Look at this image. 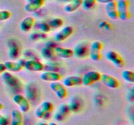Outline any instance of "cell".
I'll return each mask as SVG.
<instances>
[{
	"label": "cell",
	"mask_w": 134,
	"mask_h": 125,
	"mask_svg": "<svg viewBox=\"0 0 134 125\" xmlns=\"http://www.w3.org/2000/svg\"><path fill=\"white\" fill-rule=\"evenodd\" d=\"M53 109L54 105L51 102L44 101L36 108L35 111V115L39 119H44L49 116Z\"/></svg>",
	"instance_id": "6da1fadb"
},
{
	"label": "cell",
	"mask_w": 134,
	"mask_h": 125,
	"mask_svg": "<svg viewBox=\"0 0 134 125\" xmlns=\"http://www.w3.org/2000/svg\"><path fill=\"white\" fill-rule=\"evenodd\" d=\"M119 19L122 21H126L130 18V1L128 0H119L116 2Z\"/></svg>",
	"instance_id": "7a4b0ae2"
},
{
	"label": "cell",
	"mask_w": 134,
	"mask_h": 125,
	"mask_svg": "<svg viewBox=\"0 0 134 125\" xmlns=\"http://www.w3.org/2000/svg\"><path fill=\"white\" fill-rule=\"evenodd\" d=\"M1 79L5 85L13 89H19L22 86L20 79L9 71H5L1 74Z\"/></svg>",
	"instance_id": "3957f363"
},
{
	"label": "cell",
	"mask_w": 134,
	"mask_h": 125,
	"mask_svg": "<svg viewBox=\"0 0 134 125\" xmlns=\"http://www.w3.org/2000/svg\"><path fill=\"white\" fill-rule=\"evenodd\" d=\"M102 49L103 44L100 41L96 40L92 42L90 46L89 57L94 62H98L102 59Z\"/></svg>",
	"instance_id": "277c9868"
},
{
	"label": "cell",
	"mask_w": 134,
	"mask_h": 125,
	"mask_svg": "<svg viewBox=\"0 0 134 125\" xmlns=\"http://www.w3.org/2000/svg\"><path fill=\"white\" fill-rule=\"evenodd\" d=\"M105 56V58L109 61H110L111 63L113 64L116 67L122 68L125 65V61H124V59L119 53H117L115 51H107V52H106Z\"/></svg>",
	"instance_id": "5b68a950"
},
{
	"label": "cell",
	"mask_w": 134,
	"mask_h": 125,
	"mask_svg": "<svg viewBox=\"0 0 134 125\" xmlns=\"http://www.w3.org/2000/svg\"><path fill=\"white\" fill-rule=\"evenodd\" d=\"M73 50L74 56H75L76 57L79 59H85L89 56L90 46L86 42L81 41L76 44Z\"/></svg>",
	"instance_id": "8992f818"
},
{
	"label": "cell",
	"mask_w": 134,
	"mask_h": 125,
	"mask_svg": "<svg viewBox=\"0 0 134 125\" xmlns=\"http://www.w3.org/2000/svg\"><path fill=\"white\" fill-rule=\"evenodd\" d=\"M102 74L98 71L91 70L85 73L82 77V85L85 86H90L96 82L100 81Z\"/></svg>",
	"instance_id": "52a82bcc"
},
{
	"label": "cell",
	"mask_w": 134,
	"mask_h": 125,
	"mask_svg": "<svg viewBox=\"0 0 134 125\" xmlns=\"http://www.w3.org/2000/svg\"><path fill=\"white\" fill-rule=\"evenodd\" d=\"M13 100L20 108L22 113H27L30 111V103L28 99L21 94H16L13 98Z\"/></svg>",
	"instance_id": "ba28073f"
},
{
	"label": "cell",
	"mask_w": 134,
	"mask_h": 125,
	"mask_svg": "<svg viewBox=\"0 0 134 125\" xmlns=\"http://www.w3.org/2000/svg\"><path fill=\"white\" fill-rule=\"evenodd\" d=\"M50 88L60 100L65 98L68 96V91L67 87L60 82H54L51 83Z\"/></svg>",
	"instance_id": "9c48e42d"
},
{
	"label": "cell",
	"mask_w": 134,
	"mask_h": 125,
	"mask_svg": "<svg viewBox=\"0 0 134 125\" xmlns=\"http://www.w3.org/2000/svg\"><path fill=\"white\" fill-rule=\"evenodd\" d=\"M74 30L73 28L70 26H67L62 28L58 32L54 34V40L57 42H62L65 41V40L70 37L73 35Z\"/></svg>",
	"instance_id": "30bf717a"
},
{
	"label": "cell",
	"mask_w": 134,
	"mask_h": 125,
	"mask_svg": "<svg viewBox=\"0 0 134 125\" xmlns=\"http://www.w3.org/2000/svg\"><path fill=\"white\" fill-rule=\"evenodd\" d=\"M70 112L69 105L66 103H62L58 106L53 116L54 119L57 122H63L68 116Z\"/></svg>",
	"instance_id": "8fae6325"
},
{
	"label": "cell",
	"mask_w": 134,
	"mask_h": 125,
	"mask_svg": "<svg viewBox=\"0 0 134 125\" xmlns=\"http://www.w3.org/2000/svg\"><path fill=\"white\" fill-rule=\"evenodd\" d=\"M100 81L104 85L110 89H116L119 88L120 85V81L116 77L108 74H102Z\"/></svg>",
	"instance_id": "7c38bea8"
},
{
	"label": "cell",
	"mask_w": 134,
	"mask_h": 125,
	"mask_svg": "<svg viewBox=\"0 0 134 125\" xmlns=\"http://www.w3.org/2000/svg\"><path fill=\"white\" fill-rule=\"evenodd\" d=\"M24 68L30 72H40L44 69V65L37 59H29L26 61Z\"/></svg>",
	"instance_id": "4fadbf2b"
},
{
	"label": "cell",
	"mask_w": 134,
	"mask_h": 125,
	"mask_svg": "<svg viewBox=\"0 0 134 125\" xmlns=\"http://www.w3.org/2000/svg\"><path fill=\"white\" fill-rule=\"evenodd\" d=\"M26 61V60L24 59H20L16 62L7 61L4 63V64L6 68V70L11 72H18L24 68Z\"/></svg>",
	"instance_id": "5bb4252c"
},
{
	"label": "cell",
	"mask_w": 134,
	"mask_h": 125,
	"mask_svg": "<svg viewBox=\"0 0 134 125\" xmlns=\"http://www.w3.org/2000/svg\"><path fill=\"white\" fill-rule=\"evenodd\" d=\"M41 79L46 82H60L62 78L61 74L56 71H44L41 74Z\"/></svg>",
	"instance_id": "9a60e30c"
},
{
	"label": "cell",
	"mask_w": 134,
	"mask_h": 125,
	"mask_svg": "<svg viewBox=\"0 0 134 125\" xmlns=\"http://www.w3.org/2000/svg\"><path fill=\"white\" fill-rule=\"evenodd\" d=\"M62 83L66 87H73L82 85V77L78 75L68 76L64 78Z\"/></svg>",
	"instance_id": "2e32d148"
},
{
	"label": "cell",
	"mask_w": 134,
	"mask_h": 125,
	"mask_svg": "<svg viewBox=\"0 0 134 125\" xmlns=\"http://www.w3.org/2000/svg\"><path fill=\"white\" fill-rule=\"evenodd\" d=\"M44 1L45 0H30L24 6L25 10L29 13L35 12L44 5Z\"/></svg>",
	"instance_id": "e0dca14e"
},
{
	"label": "cell",
	"mask_w": 134,
	"mask_h": 125,
	"mask_svg": "<svg viewBox=\"0 0 134 125\" xmlns=\"http://www.w3.org/2000/svg\"><path fill=\"white\" fill-rule=\"evenodd\" d=\"M105 9L106 14L109 18L114 20L119 19V14H118L116 1H113L112 2L105 4Z\"/></svg>",
	"instance_id": "ac0fdd59"
},
{
	"label": "cell",
	"mask_w": 134,
	"mask_h": 125,
	"mask_svg": "<svg viewBox=\"0 0 134 125\" xmlns=\"http://www.w3.org/2000/svg\"><path fill=\"white\" fill-rule=\"evenodd\" d=\"M55 53L56 55L64 59H68L74 56L73 50L71 48H64L62 46L55 47Z\"/></svg>",
	"instance_id": "d6986e66"
},
{
	"label": "cell",
	"mask_w": 134,
	"mask_h": 125,
	"mask_svg": "<svg viewBox=\"0 0 134 125\" xmlns=\"http://www.w3.org/2000/svg\"><path fill=\"white\" fill-rule=\"evenodd\" d=\"M8 55L9 58L12 60H16L20 57V47L18 44L16 42L8 41Z\"/></svg>",
	"instance_id": "ffe728a7"
},
{
	"label": "cell",
	"mask_w": 134,
	"mask_h": 125,
	"mask_svg": "<svg viewBox=\"0 0 134 125\" xmlns=\"http://www.w3.org/2000/svg\"><path fill=\"white\" fill-rule=\"evenodd\" d=\"M35 23V20L32 16H27L24 18L20 23V28L23 32H30L34 27Z\"/></svg>",
	"instance_id": "44dd1931"
},
{
	"label": "cell",
	"mask_w": 134,
	"mask_h": 125,
	"mask_svg": "<svg viewBox=\"0 0 134 125\" xmlns=\"http://www.w3.org/2000/svg\"><path fill=\"white\" fill-rule=\"evenodd\" d=\"M55 47L50 44H47L45 46L43 47L41 51V55L44 59L47 60H52L56 57L55 53Z\"/></svg>",
	"instance_id": "7402d4cb"
},
{
	"label": "cell",
	"mask_w": 134,
	"mask_h": 125,
	"mask_svg": "<svg viewBox=\"0 0 134 125\" xmlns=\"http://www.w3.org/2000/svg\"><path fill=\"white\" fill-rule=\"evenodd\" d=\"M23 113L19 109H13L11 112L10 125H23Z\"/></svg>",
	"instance_id": "603a6c76"
},
{
	"label": "cell",
	"mask_w": 134,
	"mask_h": 125,
	"mask_svg": "<svg viewBox=\"0 0 134 125\" xmlns=\"http://www.w3.org/2000/svg\"><path fill=\"white\" fill-rule=\"evenodd\" d=\"M82 3V0H70L64 7V10L68 13L74 12L81 7Z\"/></svg>",
	"instance_id": "cb8c5ba5"
},
{
	"label": "cell",
	"mask_w": 134,
	"mask_h": 125,
	"mask_svg": "<svg viewBox=\"0 0 134 125\" xmlns=\"http://www.w3.org/2000/svg\"><path fill=\"white\" fill-rule=\"evenodd\" d=\"M122 78L124 80L129 83L133 84L134 83V72L130 70H125L122 72Z\"/></svg>",
	"instance_id": "d4e9b609"
},
{
	"label": "cell",
	"mask_w": 134,
	"mask_h": 125,
	"mask_svg": "<svg viewBox=\"0 0 134 125\" xmlns=\"http://www.w3.org/2000/svg\"><path fill=\"white\" fill-rule=\"evenodd\" d=\"M47 38V33L42 32L41 31H34L30 35V39L34 41H39V40H45Z\"/></svg>",
	"instance_id": "484cf974"
},
{
	"label": "cell",
	"mask_w": 134,
	"mask_h": 125,
	"mask_svg": "<svg viewBox=\"0 0 134 125\" xmlns=\"http://www.w3.org/2000/svg\"><path fill=\"white\" fill-rule=\"evenodd\" d=\"M51 29H58L64 25V20L60 18H54L48 22Z\"/></svg>",
	"instance_id": "4316f807"
},
{
	"label": "cell",
	"mask_w": 134,
	"mask_h": 125,
	"mask_svg": "<svg viewBox=\"0 0 134 125\" xmlns=\"http://www.w3.org/2000/svg\"><path fill=\"white\" fill-rule=\"evenodd\" d=\"M96 3V0H82V8L85 10H90L95 6Z\"/></svg>",
	"instance_id": "83f0119b"
},
{
	"label": "cell",
	"mask_w": 134,
	"mask_h": 125,
	"mask_svg": "<svg viewBox=\"0 0 134 125\" xmlns=\"http://www.w3.org/2000/svg\"><path fill=\"white\" fill-rule=\"evenodd\" d=\"M38 26H39V29L41 31L44 33H47L50 32L51 30V26L48 24V22H45V21H41V22H39L38 23Z\"/></svg>",
	"instance_id": "f1b7e54d"
},
{
	"label": "cell",
	"mask_w": 134,
	"mask_h": 125,
	"mask_svg": "<svg viewBox=\"0 0 134 125\" xmlns=\"http://www.w3.org/2000/svg\"><path fill=\"white\" fill-rule=\"evenodd\" d=\"M10 16H11V13L9 10H0V22L7 20H9L10 18Z\"/></svg>",
	"instance_id": "f546056e"
},
{
	"label": "cell",
	"mask_w": 134,
	"mask_h": 125,
	"mask_svg": "<svg viewBox=\"0 0 134 125\" xmlns=\"http://www.w3.org/2000/svg\"><path fill=\"white\" fill-rule=\"evenodd\" d=\"M9 120L6 116L0 113V125H9Z\"/></svg>",
	"instance_id": "4dcf8cb0"
},
{
	"label": "cell",
	"mask_w": 134,
	"mask_h": 125,
	"mask_svg": "<svg viewBox=\"0 0 134 125\" xmlns=\"http://www.w3.org/2000/svg\"><path fill=\"white\" fill-rule=\"evenodd\" d=\"M131 89L128 90L129 91V93L127 95V97H128V100L130 101V102H133V87L130 88Z\"/></svg>",
	"instance_id": "1f68e13d"
},
{
	"label": "cell",
	"mask_w": 134,
	"mask_h": 125,
	"mask_svg": "<svg viewBox=\"0 0 134 125\" xmlns=\"http://www.w3.org/2000/svg\"><path fill=\"white\" fill-rule=\"evenodd\" d=\"M5 71H6V68H5V64L0 63V75H1Z\"/></svg>",
	"instance_id": "d6a6232c"
},
{
	"label": "cell",
	"mask_w": 134,
	"mask_h": 125,
	"mask_svg": "<svg viewBox=\"0 0 134 125\" xmlns=\"http://www.w3.org/2000/svg\"><path fill=\"white\" fill-rule=\"evenodd\" d=\"M96 2L99 3L107 4L110 2H112L113 1H115V0H96Z\"/></svg>",
	"instance_id": "836d02e7"
},
{
	"label": "cell",
	"mask_w": 134,
	"mask_h": 125,
	"mask_svg": "<svg viewBox=\"0 0 134 125\" xmlns=\"http://www.w3.org/2000/svg\"><path fill=\"white\" fill-rule=\"evenodd\" d=\"M3 108H4L3 104V103H1V102H0V111L2 110V109H3Z\"/></svg>",
	"instance_id": "e575fe53"
},
{
	"label": "cell",
	"mask_w": 134,
	"mask_h": 125,
	"mask_svg": "<svg viewBox=\"0 0 134 125\" xmlns=\"http://www.w3.org/2000/svg\"><path fill=\"white\" fill-rule=\"evenodd\" d=\"M47 125H58V124L54 122H49V123H48Z\"/></svg>",
	"instance_id": "d590c367"
},
{
	"label": "cell",
	"mask_w": 134,
	"mask_h": 125,
	"mask_svg": "<svg viewBox=\"0 0 134 125\" xmlns=\"http://www.w3.org/2000/svg\"><path fill=\"white\" fill-rule=\"evenodd\" d=\"M37 125H47V124L46 123H44V122H40V123L37 124Z\"/></svg>",
	"instance_id": "8d00e7d4"
},
{
	"label": "cell",
	"mask_w": 134,
	"mask_h": 125,
	"mask_svg": "<svg viewBox=\"0 0 134 125\" xmlns=\"http://www.w3.org/2000/svg\"><path fill=\"white\" fill-rule=\"evenodd\" d=\"M64 1H70V0H64Z\"/></svg>",
	"instance_id": "74e56055"
},
{
	"label": "cell",
	"mask_w": 134,
	"mask_h": 125,
	"mask_svg": "<svg viewBox=\"0 0 134 125\" xmlns=\"http://www.w3.org/2000/svg\"><path fill=\"white\" fill-rule=\"evenodd\" d=\"M47 1H54V0H47Z\"/></svg>",
	"instance_id": "f35d334b"
},
{
	"label": "cell",
	"mask_w": 134,
	"mask_h": 125,
	"mask_svg": "<svg viewBox=\"0 0 134 125\" xmlns=\"http://www.w3.org/2000/svg\"><path fill=\"white\" fill-rule=\"evenodd\" d=\"M125 125H126V124H125Z\"/></svg>",
	"instance_id": "ab89813d"
}]
</instances>
